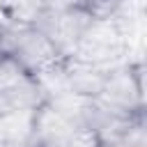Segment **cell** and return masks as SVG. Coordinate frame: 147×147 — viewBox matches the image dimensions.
Returning a JSON list of instances; mask_svg holds the SVG:
<instances>
[{
	"label": "cell",
	"mask_w": 147,
	"mask_h": 147,
	"mask_svg": "<svg viewBox=\"0 0 147 147\" xmlns=\"http://www.w3.org/2000/svg\"><path fill=\"white\" fill-rule=\"evenodd\" d=\"M0 55L21 64L41 83H46L48 76H62L71 62L41 25H25L5 18H0Z\"/></svg>",
	"instance_id": "1"
},
{
	"label": "cell",
	"mask_w": 147,
	"mask_h": 147,
	"mask_svg": "<svg viewBox=\"0 0 147 147\" xmlns=\"http://www.w3.org/2000/svg\"><path fill=\"white\" fill-rule=\"evenodd\" d=\"M48 99L46 85L14 60L0 55V122L32 115Z\"/></svg>",
	"instance_id": "2"
},
{
	"label": "cell",
	"mask_w": 147,
	"mask_h": 147,
	"mask_svg": "<svg viewBox=\"0 0 147 147\" xmlns=\"http://www.w3.org/2000/svg\"><path fill=\"white\" fill-rule=\"evenodd\" d=\"M101 5H106V7H115V5H119L122 0H99Z\"/></svg>",
	"instance_id": "4"
},
{
	"label": "cell",
	"mask_w": 147,
	"mask_h": 147,
	"mask_svg": "<svg viewBox=\"0 0 147 147\" xmlns=\"http://www.w3.org/2000/svg\"><path fill=\"white\" fill-rule=\"evenodd\" d=\"M28 147H44V145H34V142H30V145H28Z\"/></svg>",
	"instance_id": "5"
},
{
	"label": "cell",
	"mask_w": 147,
	"mask_h": 147,
	"mask_svg": "<svg viewBox=\"0 0 147 147\" xmlns=\"http://www.w3.org/2000/svg\"><path fill=\"white\" fill-rule=\"evenodd\" d=\"M51 14L48 0H0V18L25 23V25H41V21Z\"/></svg>",
	"instance_id": "3"
}]
</instances>
